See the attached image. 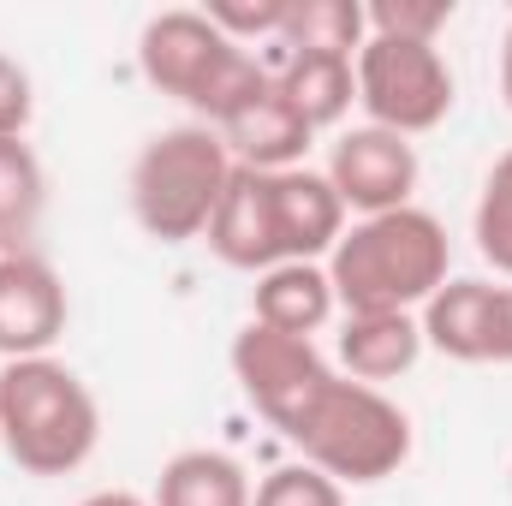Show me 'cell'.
Instances as JSON below:
<instances>
[{
    "label": "cell",
    "mask_w": 512,
    "mask_h": 506,
    "mask_svg": "<svg viewBox=\"0 0 512 506\" xmlns=\"http://www.w3.org/2000/svg\"><path fill=\"white\" fill-rule=\"evenodd\" d=\"M447 262H453L447 227L411 203V209L346 227V239L322 268H328L334 304L346 316H370V310H423L435 286H447Z\"/></svg>",
    "instance_id": "obj_1"
},
{
    "label": "cell",
    "mask_w": 512,
    "mask_h": 506,
    "mask_svg": "<svg viewBox=\"0 0 512 506\" xmlns=\"http://www.w3.org/2000/svg\"><path fill=\"white\" fill-rule=\"evenodd\" d=\"M102 447V405L60 358L0 364V453L30 477H72Z\"/></svg>",
    "instance_id": "obj_2"
},
{
    "label": "cell",
    "mask_w": 512,
    "mask_h": 506,
    "mask_svg": "<svg viewBox=\"0 0 512 506\" xmlns=\"http://www.w3.org/2000/svg\"><path fill=\"white\" fill-rule=\"evenodd\" d=\"M137 72L185 102L191 114H203V126H221L256 84L268 78V66L256 60L251 48L227 42L209 12H191V6H173V12H155L137 36Z\"/></svg>",
    "instance_id": "obj_3"
},
{
    "label": "cell",
    "mask_w": 512,
    "mask_h": 506,
    "mask_svg": "<svg viewBox=\"0 0 512 506\" xmlns=\"http://www.w3.org/2000/svg\"><path fill=\"white\" fill-rule=\"evenodd\" d=\"M227 179H233V155L221 131L167 126L131 161V215L155 245H191L209 233Z\"/></svg>",
    "instance_id": "obj_4"
},
{
    "label": "cell",
    "mask_w": 512,
    "mask_h": 506,
    "mask_svg": "<svg viewBox=\"0 0 512 506\" xmlns=\"http://www.w3.org/2000/svg\"><path fill=\"white\" fill-rule=\"evenodd\" d=\"M292 447H304V465L334 477L340 489H364L393 477L411 459V417L387 399L382 387H364L352 376H334L322 399L292 429Z\"/></svg>",
    "instance_id": "obj_5"
},
{
    "label": "cell",
    "mask_w": 512,
    "mask_h": 506,
    "mask_svg": "<svg viewBox=\"0 0 512 506\" xmlns=\"http://www.w3.org/2000/svg\"><path fill=\"white\" fill-rule=\"evenodd\" d=\"M358 72V108L370 114V126L393 137H423L453 114V66L435 42H387L370 36L352 60Z\"/></svg>",
    "instance_id": "obj_6"
},
{
    "label": "cell",
    "mask_w": 512,
    "mask_h": 506,
    "mask_svg": "<svg viewBox=\"0 0 512 506\" xmlns=\"http://www.w3.org/2000/svg\"><path fill=\"white\" fill-rule=\"evenodd\" d=\"M233 381H239V393L256 405V417H268L286 441H292V429L304 423V411L322 399V387L340 376L322 352H316V340H298V334H274V328H262V322H245L239 334H233Z\"/></svg>",
    "instance_id": "obj_7"
},
{
    "label": "cell",
    "mask_w": 512,
    "mask_h": 506,
    "mask_svg": "<svg viewBox=\"0 0 512 506\" xmlns=\"http://www.w3.org/2000/svg\"><path fill=\"white\" fill-rule=\"evenodd\" d=\"M328 185L340 191L346 215L370 221V215H393V209H411V191H417V143L411 137H393L382 126H358L346 131L328 155Z\"/></svg>",
    "instance_id": "obj_8"
},
{
    "label": "cell",
    "mask_w": 512,
    "mask_h": 506,
    "mask_svg": "<svg viewBox=\"0 0 512 506\" xmlns=\"http://www.w3.org/2000/svg\"><path fill=\"white\" fill-rule=\"evenodd\" d=\"M66 280L54 274V262L36 251H6L0 256V358H54L60 334H66Z\"/></svg>",
    "instance_id": "obj_9"
},
{
    "label": "cell",
    "mask_w": 512,
    "mask_h": 506,
    "mask_svg": "<svg viewBox=\"0 0 512 506\" xmlns=\"http://www.w3.org/2000/svg\"><path fill=\"white\" fill-rule=\"evenodd\" d=\"M203 239H209V251L221 256L227 268H245V274H262V268L286 262L280 227H274V179L233 161V179H227Z\"/></svg>",
    "instance_id": "obj_10"
},
{
    "label": "cell",
    "mask_w": 512,
    "mask_h": 506,
    "mask_svg": "<svg viewBox=\"0 0 512 506\" xmlns=\"http://www.w3.org/2000/svg\"><path fill=\"white\" fill-rule=\"evenodd\" d=\"M221 143H227V155L239 161V167H256V173H286V167H304V149H310V137L316 131L304 126V114L280 96V84H274V72L256 84L251 96L221 120Z\"/></svg>",
    "instance_id": "obj_11"
},
{
    "label": "cell",
    "mask_w": 512,
    "mask_h": 506,
    "mask_svg": "<svg viewBox=\"0 0 512 506\" xmlns=\"http://www.w3.org/2000/svg\"><path fill=\"white\" fill-rule=\"evenodd\" d=\"M268 179H274V227H280L286 262L334 256V245L346 239V203L328 185V173L286 167V173H268Z\"/></svg>",
    "instance_id": "obj_12"
},
{
    "label": "cell",
    "mask_w": 512,
    "mask_h": 506,
    "mask_svg": "<svg viewBox=\"0 0 512 506\" xmlns=\"http://www.w3.org/2000/svg\"><path fill=\"white\" fill-rule=\"evenodd\" d=\"M334 286H328V268L322 262H274L262 268L251 286V322L274 328V334H322L334 322Z\"/></svg>",
    "instance_id": "obj_13"
},
{
    "label": "cell",
    "mask_w": 512,
    "mask_h": 506,
    "mask_svg": "<svg viewBox=\"0 0 512 506\" xmlns=\"http://www.w3.org/2000/svg\"><path fill=\"white\" fill-rule=\"evenodd\" d=\"M417 358H423V328H417L411 310H370V316L340 322V364L364 387L411 376Z\"/></svg>",
    "instance_id": "obj_14"
},
{
    "label": "cell",
    "mask_w": 512,
    "mask_h": 506,
    "mask_svg": "<svg viewBox=\"0 0 512 506\" xmlns=\"http://www.w3.org/2000/svg\"><path fill=\"white\" fill-rule=\"evenodd\" d=\"M489 316H495V286L489 280H447L423 304L417 328L423 346H435L453 364H489Z\"/></svg>",
    "instance_id": "obj_15"
},
{
    "label": "cell",
    "mask_w": 512,
    "mask_h": 506,
    "mask_svg": "<svg viewBox=\"0 0 512 506\" xmlns=\"http://www.w3.org/2000/svg\"><path fill=\"white\" fill-rule=\"evenodd\" d=\"M268 72H274L280 96L304 114L310 131L340 126V120L352 114V102H358V72H352V60H340V54H292V48H280V60H274Z\"/></svg>",
    "instance_id": "obj_16"
},
{
    "label": "cell",
    "mask_w": 512,
    "mask_h": 506,
    "mask_svg": "<svg viewBox=\"0 0 512 506\" xmlns=\"http://www.w3.org/2000/svg\"><path fill=\"white\" fill-rule=\"evenodd\" d=\"M251 495V471L221 447H185L155 477V506H251Z\"/></svg>",
    "instance_id": "obj_17"
},
{
    "label": "cell",
    "mask_w": 512,
    "mask_h": 506,
    "mask_svg": "<svg viewBox=\"0 0 512 506\" xmlns=\"http://www.w3.org/2000/svg\"><path fill=\"white\" fill-rule=\"evenodd\" d=\"M364 42H370L364 0H286L280 48H292V54H340V60H358Z\"/></svg>",
    "instance_id": "obj_18"
},
{
    "label": "cell",
    "mask_w": 512,
    "mask_h": 506,
    "mask_svg": "<svg viewBox=\"0 0 512 506\" xmlns=\"http://www.w3.org/2000/svg\"><path fill=\"white\" fill-rule=\"evenodd\" d=\"M42 209H48V173H42L36 149L24 137H0V245L24 251Z\"/></svg>",
    "instance_id": "obj_19"
},
{
    "label": "cell",
    "mask_w": 512,
    "mask_h": 506,
    "mask_svg": "<svg viewBox=\"0 0 512 506\" xmlns=\"http://www.w3.org/2000/svg\"><path fill=\"white\" fill-rule=\"evenodd\" d=\"M471 233H477V251L495 274L512 280V149L489 167L483 179V197H477V215H471Z\"/></svg>",
    "instance_id": "obj_20"
},
{
    "label": "cell",
    "mask_w": 512,
    "mask_h": 506,
    "mask_svg": "<svg viewBox=\"0 0 512 506\" xmlns=\"http://www.w3.org/2000/svg\"><path fill=\"white\" fill-rule=\"evenodd\" d=\"M453 0H370L364 6V24L370 36H387V42H435L447 24H453Z\"/></svg>",
    "instance_id": "obj_21"
},
{
    "label": "cell",
    "mask_w": 512,
    "mask_h": 506,
    "mask_svg": "<svg viewBox=\"0 0 512 506\" xmlns=\"http://www.w3.org/2000/svg\"><path fill=\"white\" fill-rule=\"evenodd\" d=\"M251 506H346V489L316 465H280L256 483Z\"/></svg>",
    "instance_id": "obj_22"
},
{
    "label": "cell",
    "mask_w": 512,
    "mask_h": 506,
    "mask_svg": "<svg viewBox=\"0 0 512 506\" xmlns=\"http://www.w3.org/2000/svg\"><path fill=\"white\" fill-rule=\"evenodd\" d=\"M209 12V24L227 36V42H256V36H274L280 42V24H286V0H215V6H203Z\"/></svg>",
    "instance_id": "obj_23"
},
{
    "label": "cell",
    "mask_w": 512,
    "mask_h": 506,
    "mask_svg": "<svg viewBox=\"0 0 512 506\" xmlns=\"http://www.w3.org/2000/svg\"><path fill=\"white\" fill-rule=\"evenodd\" d=\"M30 114H36V84L12 54H0V137H24Z\"/></svg>",
    "instance_id": "obj_24"
},
{
    "label": "cell",
    "mask_w": 512,
    "mask_h": 506,
    "mask_svg": "<svg viewBox=\"0 0 512 506\" xmlns=\"http://www.w3.org/2000/svg\"><path fill=\"white\" fill-rule=\"evenodd\" d=\"M489 364H512V286H495V316H489Z\"/></svg>",
    "instance_id": "obj_25"
},
{
    "label": "cell",
    "mask_w": 512,
    "mask_h": 506,
    "mask_svg": "<svg viewBox=\"0 0 512 506\" xmlns=\"http://www.w3.org/2000/svg\"><path fill=\"white\" fill-rule=\"evenodd\" d=\"M78 506H155V501H143V495H131V489H96V495H84Z\"/></svg>",
    "instance_id": "obj_26"
},
{
    "label": "cell",
    "mask_w": 512,
    "mask_h": 506,
    "mask_svg": "<svg viewBox=\"0 0 512 506\" xmlns=\"http://www.w3.org/2000/svg\"><path fill=\"white\" fill-rule=\"evenodd\" d=\"M501 96H507V108H512V24H507V36H501Z\"/></svg>",
    "instance_id": "obj_27"
},
{
    "label": "cell",
    "mask_w": 512,
    "mask_h": 506,
    "mask_svg": "<svg viewBox=\"0 0 512 506\" xmlns=\"http://www.w3.org/2000/svg\"><path fill=\"white\" fill-rule=\"evenodd\" d=\"M0 256H6V251H0Z\"/></svg>",
    "instance_id": "obj_28"
}]
</instances>
